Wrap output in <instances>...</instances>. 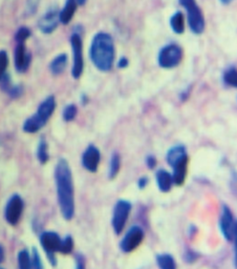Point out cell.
<instances>
[{
    "label": "cell",
    "instance_id": "1",
    "mask_svg": "<svg viewBox=\"0 0 237 269\" xmlns=\"http://www.w3.org/2000/svg\"><path fill=\"white\" fill-rule=\"evenodd\" d=\"M58 203L62 217L71 221L75 216V194L73 174L68 160L60 159L55 169Z\"/></svg>",
    "mask_w": 237,
    "mask_h": 269
},
{
    "label": "cell",
    "instance_id": "2",
    "mask_svg": "<svg viewBox=\"0 0 237 269\" xmlns=\"http://www.w3.org/2000/svg\"><path fill=\"white\" fill-rule=\"evenodd\" d=\"M90 57L94 66L101 72H109L113 69L116 49L113 37L105 32L97 33L90 48Z\"/></svg>",
    "mask_w": 237,
    "mask_h": 269
},
{
    "label": "cell",
    "instance_id": "3",
    "mask_svg": "<svg viewBox=\"0 0 237 269\" xmlns=\"http://www.w3.org/2000/svg\"><path fill=\"white\" fill-rule=\"evenodd\" d=\"M55 109L56 99L54 96H49L41 102L36 114L26 120L24 124V131L29 134H34L40 131L52 117Z\"/></svg>",
    "mask_w": 237,
    "mask_h": 269
},
{
    "label": "cell",
    "instance_id": "4",
    "mask_svg": "<svg viewBox=\"0 0 237 269\" xmlns=\"http://www.w3.org/2000/svg\"><path fill=\"white\" fill-rule=\"evenodd\" d=\"M179 2L187 13L188 25L192 33L196 35L203 34L206 23L203 12L199 7L197 0H179Z\"/></svg>",
    "mask_w": 237,
    "mask_h": 269
},
{
    "label": "cell",
    "instance_id": "5",
    "mask_svg": "<svg viewBox=\"0 0 237 269\" xmlns=\"http://www.w3.org/2000/svg\"><path fill=\"white\" fill-rule=\"evenodd\" d=\"M183 59V50L180 46L171 44L161 49L158 62L162 69H174L177 68Z\"/></svg>",
    "mask_w": 237,
    "mask_h": 269
},
{
    "label": "cell",
    "instance_id": "6",
    "mask_svg": "<svg viewBox=\"0 0 237 269\" xmlns=\"http://www.w3.org/2000/svg\"><path fill=\"white\" fill-rule=\"evenodd\" d=\"M133 209L132 203L127 200H119L113 212V219H112V225L113 230L117 236L121 235L124 231V227L126 225V222L131 215Z\"/></svg>",
    "mask_w": 237,
    "mask_h": 269
},
{
    "label": "cell",
    "instance_id": "7",
    "mask_svg": "<svg viewBox=\"0 0 237 269\" xmlns=\"http://www.w3.org/2000/svg\"><path fill=\"white\" fill-rule=\"evenodd\" d=\"M220 229L223 237L228 242H236L237 238V225L235 217L232 211L227 205H223L221 218H220Z\"/></svg>",
    "mask_w": 237,
    "mask_h": 269
},
{
    "label": "cell",
    "instance_id": "8",
    "mask_svg": "<svg viewBox=\"0 0 237 269\" xmlns=\"http://www.w3.org/2000/svg\"><path fill=\"white\" fill-rule=\"evenodd\" d=\"M40 244L46 252L48 259L52 266L57 265L56 253H59V248L61 244L60 236L55 232H45L40 236Z\"/></svg>",
    "mask_w": 237,
    "mask_h": 269
},
{
    "label": "cell",
    "instance_id": "9",
    "mask_svg": "<svg viewBox=\"0 0 237 269\" xmlns=\"http://www.w3.org/2000/svg\"><path fill=\"white\" fill-rule=\"evenodd\" d=\"M71 46L73 52V69L72 76L74 79H79L83 74V45L82 38L78 33H73L71 37Z\"/></svg>",
    "mask_w": 237,
    "mask_h": 269
},
{
    "label": "cell",
    "instance_id": "10",
    "mask_svg": "<svg viewBox=\"0 0 237 269\" xmlns=\"http://www.w3.org/2000/svg\"><path fill=\"white\" fill-rule=\"evenodd\" d=\"M144 240V231L141 226L134 225L125 234L120 242L121 251L125 254L133 253L141 245Z\"/></svg>",
    "mask_w": 237,
    "mask_h": 269
},
{
    "label": "cell",
    "instance_id": "11",
    "mask_svg": "<svg viewBox=\"0 0 237 269\" xmlns=\"http://www.w3.org/2000/svg\"><path fill=\"white\" fill-rule=\"evenodd\" d=\"M24 211V201L19 195H13L8 201L5 210V218L11 225L18 224Z\"/></svg>",
    "mask_w": 237,
    "mask_h": 269
},
{
    "label": "cell",
    "instance_id": "12",
    "mask_svg": "<svg viewBox=\"0 0 237 269\" xmlns=\"http://www.w3.org/2000/svg\"><path fill=\"white\" fill-rule=\"evenodd\" d=\"M101 160V153L94 144L88 147L82 155V165L83 168L91 173H96L98 171Z\"/></svg>",
    "mask_w": 237,
    "mask_h": 269
},
{
    "label": "cell",
    "instance_id": "13",
    "mask_svg": "<svg viewBox=\"0 0 237 269\" xmlns=\"http://www.w3.org/2000/svg\"><path fill=\"white\" fill-rule=\"evenodd\" d=\"M59 24V11L57 7L51 8L39 20L38 26L42 33L51 34L53 33Z\"/></svg>",
    "mask_w": 237,
    "mask_h": 269
},
{
    "label": "cell",
    "instance_id": "14",
    "mask_svg": "<svg viewBox=\"0 0 237 269\" xmlns=\"http://www.w3.org/2000/svg\"><path fill=\"white\" fill-rule=\"evenodd\" d=\"M15 68L19 73L28 71L31 64V54L27 52L25 44H18L14 53Z\"/></svg>",
    "mask_w": 237,
    "mask_h": 269
},
{
    "label": "cell",
    "instance_id": "15",
    "mask_svg": "<svg viewBox=\"0 0 237 269\" xmlns=\"http://www.w3.org/2000/svg\"><path fill=\"white\" fill-rule=\"evenodd\" d=\"M188 161L189 158H184L177 163H175L172 167V180H174V184L178 186H182L185 183V179L187 176V169H188Z\"/></svg>",
    "mask_w": 237,
    "mask_h": 269
},
{
    "label": "cell",
    "instance_id": "16",
    "mask_svg": "<svg viewBox=\"0 0 237 269\" xmlns=\"http://www.w3.org/2000/svg\"><path fill=\"white\" fill-rule=\"evenodd\" d=\"M156 180L157 185L162 193H169L174 185V180H172V176L169 172L166 170H159L156 173Z\"/></svg>",
    "mask_w": 237,
    "mask_h": 269
},
{
    "label": "cell",
    "instance_id": "17",
    "mask_svg": "<svg viewBox=\"0 0 237 269\" xmlns=\"http://www.w3.org/2000/svg\"><path fill=\"white\" fill-rule=\"evenodd\" d=\"M76 0H67L64 8L59 12V22L62 25H69L76 13L77 10Z\"/></svg>",
    "mask_w": 237,
    "mask_h": 269
},
{
    "label": "cell",
    "instance_id": "18",
    "mask_svg": "<svg viewBox=\"0 0 237 269\" xmlns=\"http://www.w3.org/2000/svg\"><path fill=\"white\" fill-rule=\"evenodd\" d=\"M186 157H188V154L186 148L182 146V144H178V146L170 148L166 154V160L169 164V167H172L175 163Z\"/></svg>",
    "mask_w": 237,
    "mask_h": 269
},
{
    "label": "cell",
    "instance_id": "19",
    "mask_svg": "<svg viewBox=\"0 0 237 269\" xmlns=\"http://www.w3.org/2000/svg\"><path fill=\"white\" fill-rule=\"evenodd\" d=\"M68 62H69V57L67 54H60L54 60L51 62L50 65V71L53 75L59 76L61 75L64 71H66L68 67Z\"/></svg>",
    "mask_w": 237,
    "mask_h": 269
},
{
    "label": "cell",
    "instance_id": "20",
    "mask_svg": "<svg viewBox=\"0 0 237 269\" xmlns=\"http://www.w3.org/2000/svg\"><path fill=\"white\" fill-rule=\"evenodd\" d=\"M156 260L160 269H177L176 260L170 254L157 255Z\"/></svg>",
    "mask_w": 237,
    "mask_h": 269
},
{
    "label": "cell",
    "instance_id": "21",
    "mask_svg": "<svg viewBox=\"0 0 237 269\" xmlns=\"http://www.w3.org/2000/svg\"><path fill=\"white\" fill-rule=\"evenodd\" d=\"M170 27L176 34H183L185 31V23H184V15L181 12H177L170 18Z\"/></svg>",
    "mask_w": 237,
    "mask_h": 269
},
{
    "label": "cell",
    "instance_id": "22",
    "mask_svg": "<svg viewBox=\"0 0 237 269\" xmlns=\"http://www.w3.org/2000/svg\"><path fill=\"white\" fill-rule=\"evenodd\" d=\"M121 169V158L118 153H113L111 162H110V171H109V178L111 180H114Z\"/></svg>",
    "mask_w": 237,
    "mask_h": 269
},
{
    "label": "cell",
    "instance_id": "23",
    "mask_svg": "<svg viewBox=\"0 0 237 269\" xmlns=\"http://www.w3.org/2000/svg\"><path fill=\"white\" fill-rule=\"evenodd\" d=\"M224 84L227 87L230 88H236L237 87V73H236V68L235 67H230L228 68L223 76Z\"/></svg>",
    "mask_w": 237,
    "mask_h": 269
},
{
    "label": "cell",
    "instance_id": "24",
    "mask_svg": "<svg viewBox=\"0 0 237 269\" xmlns=\"http://www.w3.org/2000/svg\"><path fill=\"white\" fill-rule=\"evenodd\" d=\"M48 148L49 147H48L47 141L43 138H41L38 144V149H37V158H38V161L42 164H46L50 159Z\"/></svg>",
    "mask_w": 237,
    "mask_h": 269
},
{
    "label": "cell",
    "instance_id": "25",
    "mask_svg": "<svg viewBox=\"0 0 237 269\" xmlns=\"http://www.w3.org/2000/svg\"><path fill=\"white\" fill-rule=\"evenodd\" d=\"M74 250V239L72 236L68 235L66 238L61 239V244L59 248V253L63 255H70Z\"/></svg>",
    "mask_w": 237,
    "mask_h": 269
},
{
    "label": "cell",
    "instance_id": "26",
    "mask_svg": "<svg viewBox=\"0 0 237 269\" xmlns=\"http://www.w3.org/2000/svg\"><path fill=\"white\" fill-rule=\"evenodd\" d=\"M19 269H32V259L28 251H21L18 254Z\"/></svg>",
    "mask_w": 237,
    "mask_h": 269
},
{
    "label": "cell",
    "instance_id": "27",
    "mask_svg": "<svg viewBox=\"0 0 237 269\" xmlns=\"http://www.w3.org/2000/svg\"><path fill=\"white\" fill-rule=\"evenodd\" d=\"M78 114V109L75 105H69L66 109L63 110V119L67 122H71L75 120Z\"/></svg>",
    "mask_w": 237,
    "mask_h": 269
},
{
    "label": "cell",
    "instance_id": "28",
    "mask_svg": "<svg viewBox=\"0 0 237 269\" xmlns=\"http://www.w3.org/2000/svg\"><path fill=\"white\" fill-rule=\"evenodd\" d=\"M9 65V57L6 51H0V81L5 77Z\"/></svg>",
    "mask_w": 237,
    "mask_h": 269
},
{
    "label": "cell",
    "instance_id": "29",
    "mask_svg": "<svg viewBox=\"0 0 237 269\" xmlns=\"http://www.w3.org/2000/svg\"><path fill=\"white\" fill-rule=\"evenodd\" d=\"M31 36V31L26 28V27H23V28H20L16 35H15V39L17 41V44H25V41Z\"/></svg>",
    "mask_w": 237,
    "mask_h": 269
},
{
    "label": "cell",
    "instance_id": "30",
    "mask_svg": "<svg viewBox=\"0 0 237 269\" xmlns=\"http://www.w3.org/2000/svg\"><path fill=\"white\" fill-rule=\"evenodd\" d=\"M183 258H184L186 263L193 264L200 258V255L198 253H196L195 251H192V250H186L185 253H184Z\"/></svg>",
    "mask_w": 237,
    "mask_h": 269
},
{
    "label": "cell",
    "instance_id": "31",
    "mask_svg": "<svg viewBox=\"0 0 237 269\" xmlns=\"http://www.w3.org/2000/svg\"><path fill=\"white\" fill-rule=\"evenodd\" d=\"M32 267L34 269H45L43 268V264H42V260L40 258V255L38 253V251L36 248L33 250V255H32Z\"/></svg>",
    "mask_w": 237,
    "mask_h": 269
},
{
    "label": "cell",
    "instance_id": "32",
    "mask_svg": "<svg viewBox=\"0 0 237 269\" xmlns=\"http://www.w3.org/2000/svg\"><path fill=\"white\" fill-rule=\"evenodd\" d=\"M39 4H40V0H28L27 2V13L29 15L35 14L37 9H38Z\"/></svg>",
    "mask_w": 237,
    "mask_h": 269
},
{
    "label": "cell",
    "instance_id": "33",
    "mask_svg": "<svg viewBox=\"0 0 237 269\" xmlns=\"http://www.w3.org/2000/svg\"><path fill=\"white\" fill-rule=\"evenodd\" d=\"M145 162H146V165L149 170H154L157 167V163H158L157 158L154 155H148L146 157Z\"/></svg>",
    "mask_w": 237,
    "mask_h": 269
},
{
    "label": "cell",
    "instance_id": "34",
    "mask_svg": "<svg viewBox=\"0 0 237 269\" xmlns=\"http://www.w3.org/2000/svg\"><path fill=\"white\" fill-rule=\"evenodd\" d=\"M75 269H86L85 267V259L83 255H76V266Z\"/></svg>",
    "mask_w": 237,
    "mask_h": 269
},
{
    "label": "cell",
    "instance_id": "35",
    "mask_svg": "<svg viewBox=\"0 0 237 269\" xmlns=\"http://www.w3.org/2000/svg\"><path fill=\"white\" fill-rule=\"evenodd\" d=\"M148 183H149V179L147 177H142L138 180V188L140 190H144V189H146V186L148 185Z\"/></svg>",
    "mask_w": 237,
    "mask_h": 269
},
{
    "label": "cell",
    "instance_id": "36",
    "mask_svg": "<svg viewBox=\"0 0 237 269\" xmlns=\"http://www.w3.org/2000/svg\"><path fill=\"white\" fill-rule=\"evenodd\" d=\"M128 65H129V61H128V59L126 57H122L118 61V68L119 69H125V68L128 67Z\"/></svg>",
    "mask_w": 237,
    "mask_h": 269
},
{
    "label": "cell",
    "instance_id": "37",
    "mask_svg": "<svg viewBox=\"0 0 237 269\" xmlns=\"http://www.w3.org/2000/svg\"><path fill=\"white\" fill-rule=\"evenodd\" d=\"M4 259H5V251H4V247L0 245V264L3 263Z\"/></svg>",
    "mask_w": 237,
    "mask_h": 269
},
{
    "label": "cell",
    "instance_id": "38",
    "mask_svg": "<svg viewBox=\"0 0 237 269\" xmlns=\"http://www.w3.org/2000/svg\"><path fill=\"white\" fill-rule=\"evenodd\" d=\"M76 3L78 6H84L86 3H88V0H76Z\"/></svg>",
    "mask_w": 237,
    "mask_h": 269
},
{
    "label": "cell",
    "instance_id": "39",
    "mask_svg": "<svg viewBox=\"0 0 237 269\" xmlns=\"http://www.w3.org/2000/svg\"><path fill=\"white\" fill-rule=\"evenodd\" d=\"M220 2H221L223 5H230L232 2H234V0H220Z\"/></svg>",
    "mask_w": 237,
    "mask_h": 269
}]
</instances>
